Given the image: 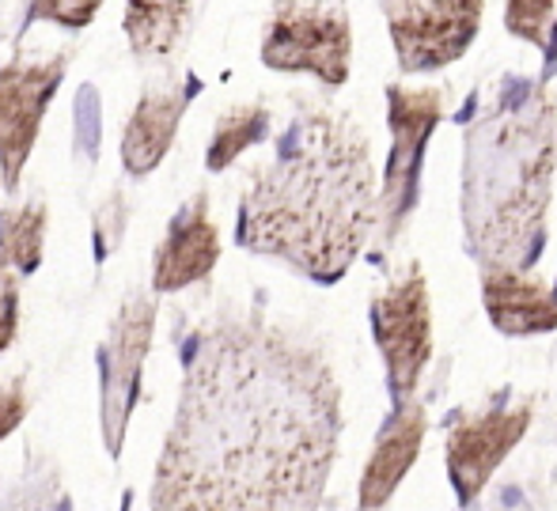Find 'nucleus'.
<instances>
[{
	"label": "nucleus",
	"instance_id": "obj_1",
	"mask_svg": "<svg viewBox=\"0 0 557 511\" xmlns=\"http://www.w3.org/2000/svg\"><path fill=\"white\" fill-rule=\"evenodd\" d=\"M342 436L326 357L262 314L216 319L183 360L152 511H315Z\"/></svg>",
	"mask_w": 557,
	"mask_h": 511
},
{
	"label": "nucleus",
	"instance_id": "obj_2",
	"mask_svg": "<svg viewBox=\"0 0 557 511\" xmlns=\"http://www.w3.org/2000/svg\"><path fill=\"white\" fill-rule=\"evenodd\" d=\"M375 209L368 133L342 110L304 107L243 190L235 242L311 281H337L364 250Z\"/></svg>",
	"mask_w": 557,
	"mask_h": 511
},
{
	"label": "nucleus",
	"instance_id": "obj_3",
	"mask_svg": "<svg viewBox=\"0 0 557 511\" xmlns=\"http://www.w3.org/2000/svg\"><path fill=\"white\" fill-rule=\"evenodd\" d=\"M462 232L485 270H528L546 247L557 175V91L512 80L462 140Z\"/></svg>",
	"mask_w": 557,
	"mask_h": 511
},
{
	"label": "nucleus",
	"instance_id": "obj_4",
	"mask_svg": "<svg viewBox=\"0 0 557 511\" xmlns=\"http://www.w3.org/2000/svg\"><path fill=\"white\" fill-rule=\"evenodd\" d=\"M352 23L345 0H277L262 35V65L308 73L326 88L349 80Z\"/></svg>",
	"mask_w": 557,
	"mask_h": 511
},
{
	"label": "nucleus",
	"instance_id": "obj_5",
	"mask_svg": "<svg viewBox=\"0 0 557 511\" xmlns=\"http://www.w3.org/2000/svg\"><path fill=\"white\" fill-rule=\"evenodd\" d=\"M372 334L375 349L387 367V387L395 402H410L433 360V303L421 265H406L403 277H395L372 300Z\"/></svg>",
	"mask_w": 557,
	"mask_h": 511
},
{
	"label": "nucleus",
	"instance_id": "obj_6",
	"mask_svg": "<svg viewBox=\"0 0 557 511\" xmlns=\"http://www.w3.org/2000/svg\"><path fill=\"white\" fill-rule=\"evenodd\" d=\"M152 329L156 300H148L145 292H133L117 307L107 341L99 345V428H103V444L111 459H122L125 432H129L133 409L140 402Z\"/></svg>",
	"mask_w": 557,
	"mask_h": 511
},
{
	"label": "nucleus",
	"instance_id": "obj_7",
	"mask_svg": "<svg viewBox=\"0 0 557 511\" xmlns=\"http://www.w3.org/2000/svg\"><path fill=\"white\" fill-rule=\"evenodd\" d=\"M444 91L441 88H387V125H391V155L383 171V194L375 216H383V235L395 239L410 220L418 201V175L425 160V145L444 117Z\"/></svg>",
	"mask_w": 557,
	"mask_h": 511
},
{
	"label": "nucleus",
	"instance_id": "obj_8",
	"mask_svg": "<svg viewBox=\"0 0 557 511\" xmlns=\"http://www.w3.org/2000/svg\"><path fill=\"white\" fill-rule=\"evenodd\" d=\"M403 73L455 65L478 38L485 0H380Z\"/></svg>",
	"mask_w": 557,
	"mask_h": 511
},
{
	"label": "nucleus",
	"instance_id": "obj_9",
	"mask_svg": "<svg viewBox=\"0 0 557 511\" xmlns=\"http://www.w3.org/2000/svg\"><path fill=\"white\" fill-rule=\"evenodd\" d=\"M69 58L50 61H8L0 65V178L12 194L42 133V117L65 80Z\"/></svg>",
	"mask_w": 557,
	"mask_h": 511
},
{
	"label": "nucleus",
	"instance_id": "obj_10",
	"mask_svg": "<svg viewBox=\"0 0 557 511\" xmlns=\"http://www.w3.org/2000/svg\"><path fill=\"white\" fill-rule=\"evenodd\" d=\"M531 416H535L531 402H520V406L485 409V413L455 421V428L447 432L444 451H447V477H451V489L459 497V504H474L482 497V489L493 482L497 466L528 436Z\"/></svg>",
	"mask_w": 557,
	"mask_h": 511
},
{
	"label": "nucleus",
	"instance_id": "obj_11",
	"mask_svg": "<svg viewBox=\"0 0 557 511\" xmlns=\"http://www.w3.org/2000/svg\"><path fill=\"white\" fill-rule=\"evenodd\" d=\"M221 262V227L209 216V194L198 190L168 224L152 258V292H183L206 281Z\"/></svg>",
	"mask_w": 557,
	"mask_h": 511
},
{
	"label": "nucleus",
	"instance_id": "obj_12",
	"mask_svg": "<svg viewBox=\"0 0 557 511\" xmlns=\"http://www.w3.org/2000/svg\"><path fill=\"white\" fill-rule=\"evenodd\" d=\"M429 416L418 402H403L395 409V416L387 421V428L380 432L372 454L364 462V474H360L357 504L360 511H383L387 500L398 493V485L406 482V474L413 470L425 444Z\"/></svg>",
	"mask_w": 557,
	"mask_h": 511
},
{
	"label": "nucleus",
	"instance_id": "obj_13",
	"mask_svg": "<svg viewBox=\"0 0 557 511\" xmlns=\"http://www.w3.org/2000/svg\"><path fill=\"white\" fill-rule=\"evenodd\" d=\"M482 303L490 322L505 337L554 334L557 329V288L528 270H485Z\"/></svg>",
	"mask_w": 557,
	"mask_h": 511
},
{
	"label": "nucleus",
	"instance_id": "obj_14",
	"mask_svg": "<svg viewBox=\"0 0 557 511\" xmlns=\"http://www.w3.org/2000/svg\"><path fill=\"white\" fill-rule=\"evenodd\" d=\"M190 107V91L183 88H148L137 99L129 122L122 129V167L129 178L152 175L163 163V155L175 145L178 122Z\"/></svg>",
	"mask_w": 557,
	"mask_h": 511
},
{
	"label": "nucleus",
	"instance_id": "obj_15",
	"mask_svg": "<svg viewBox=\"0 0 557 511\" xmlns=\"http://www.w3.org/2000/svg\"><path fill=\"white\" fill-rule=\"evenodd\" d=\"M190 0H125V38L137 58H168L183 38Z\"/></svg>",
	"mask_w": 557,
	"mask_h": 511
},
{
	"label": "nucleus",
	"instance_id": "obj_16",
	"mask_svg": "<svg viewBox=\"0 0 557 511\" xmlns=\"http://www.w3.org/2000/svg\"><path fill=\"white\" fill-rule=\"evenodd\" d=\"M46 224H50V212L42 201L0 209V270L15 277L38 273L46 254Z\"/></svg>",
	"mask_w": 557,
	"mask_h": 511
},
{
	"label": "nucleus",
	"instance_id": "obj_17",
	"mask_svg": "<svg viewBox=\"0 0 557 511\" xmlns=\"http://www.w3.org/2000/svg\"><path fill=\"white\" fill-rule=\"evenodd\" d=\"M265 137H270V107L265 102H239V107L224 110L213 125V137H209L206 167L227 171L247 148L262 145Z\"/></svg>",
	"mask_w": 557,
	"mask_h": 511
},
{
	"label": "nucleus",
	"instance_id": "obj_18",
	"mask_svg": "<svg viewBox=\"0 0 557 511\" xmlns=\"http://www.w3.org/2000/svg\"><path fill=\"white\" fill-rule=\"evenodd\" d=\"M0 511H73L69 489L50 459L27 462V474L0 497Z\"/></svg>",
	"mask_w": 557,
	"mask_h": 511
},
{
	"label": "nucleus",
	"instance_id": "obj_19",
	"mask_svg": "<svg viewBox=\"0 0 557 511\" xmlns=\"http://www.w3.org/2000/svg\"><path fill=\"white\" fill-rule=\"evenodd\" d=\"M554 8H557V0H508L505 4L508 35L523 38V42H531V46H546L550 27H557Z\"/></svg>",
	"mask_w": 557,
	"mask_h": 511
},
{
	"label": "nucleus",
	"instance_id": "obj_20",
	"mask_svg": "<svg viewBox=\"0 0 557 511\" xmlns=\"http://www.w3.org/2000/svg\"><path fill=\"white\" fill-rule=\"evenodd\" d=\"M103 8V0H30L27 20L30 23H58L65 30H84L96 12Z\"/></svg>",
	"mask_w": 557,
	"mask_h": 511
},
{
	"label": "nucleus",
	"instance_id": "obj_21",
	"mask_svg": "<svg viewBox=\"0 0 557 511\" xmlns=\"http://www.w3.org/2000/svg\"><path fill=\"white\" fill-rule=\"evenodd\" d=\"M125 224H129V204H125L122 190H114L111 198L96 209V224H91V235H96V258H111L125 235Z\"/></svg>",
	"mask_w": 557,
	"mask_h": 511
},
{
	"label": "nucleus",
	"instance_id": "obj_22",
	"mask_svg": "<svg viewBox=\"0 0 557 511\" xmlns=\"http://www.w3.org/2000/svg\"><path fill=\"white\" fill-rule=\"evenodd\" d=\"M27 383L23 375L0 379V439H8L23 421H27Z\"/></svg>",
	"mask_w": 557,
	"mask_h": 511
},
{
	"label": "nucleus",
	"instance_id": "obj_23",
	"mask_svg": "<svg viewBox=\"0 0 557 511\" xmlns=\"http://www.w3.org/2000/svg\"><path fill=\"white\" fill-rule=\"evenodd\" d=\"M20 334V277L0 270V352H8Z\"/></svg>",
	"mask_w": 557,
	"mask_h": 511
}]
</instances>
